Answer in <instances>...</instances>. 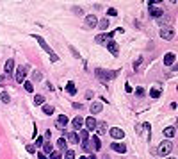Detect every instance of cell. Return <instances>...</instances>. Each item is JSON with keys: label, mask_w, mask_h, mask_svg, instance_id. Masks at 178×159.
Segmentation results:
<instances>
[{"label": "cell", "mask_w": 178, "mask_h": 159, "mask_svg": "<svg viewBox=\"0 0 178 159\" xmlns=\"http://www.w3.org/2000/svg\"><path fill=\"white\" fill-rule=\"evenodd\" d=\"M118 74H119V72H105V70H102V68H96V70H94V75H96V79H100L102 82H107V81L114 79Z\"/></svg>", "instance_id": "obj_1"}, {"label": "cell", "mask_w": 178, "mask_h": 159, "mask_svg": "<svg viewBox=\"0 0 178 159\" xmlns=\"http://www.w3.org/2000/svg\"><path fill=\"white\" fill-rule=\"evenodd\" d=\"M27 70H29V66H18V68H16V72L13 74L18 84L25 82V77H27Z\"/></svg>", "instance_id": "obj_2"}, {"label": "cell", "mask_w": 178, "mask_h": 159, "mask_svg": "<svg viewBox=\"0 0 178 159\" xmlns=\"http://www.w3.org/2000/svg\"><path fill=\"white\" fill-rule=\"evenodd\" d=\"M160 38H162V40H166V41H169V40H173V38H175V29H173V27H162V29H160Z\"/></svg>", "instance_id": "obj_3"}, {"label": "cell", "mask_w": 178, "mask_h": 159, "mask_svg": "<svg viewBox=\"0 0 178 159\" xmlns=\"http://www.w3.org/2000/svg\"><path fill=\"white\" fill-rule=\"evenodd\" d=\"M171 150H173V143H171L169 139H166V141L160 143V147H158V154H160V156H168Z\"/></svg>", "instance_id": "obj_4"}, {"label": "cell", "mask_w": 178, "mask_h": 159, "mask_svg": "<svg viewBox=\"0 0 178 159\" xmlns=\"http://www.w3.org/2000/svg\"><path fill=\"white\" fill-rule=\"evenodd\" d=\"M112 36H114V32H109V34H107V32H102V34H98V36L94 38V41L102 45V43H107L111 38H112Z\"/></svg>", "instance_id": "obj_5"}, {"label": "cell", "mask_w": 178, "mask_h": 159, "mask_svg": "<svg viewBox=\"0 0 178 159\" xmlns=\"http://www.w3.org/2000/svg\"><path fill=\"white\" fill-rule=\"evenodd\" d=\"M105 47H107V50L112 54V55H118V52H119V48H118V43H116L114 40H109V41L105 43Z\"/></svg>", "instance_id": "obj_6"}, {"label": "cell", "mask_w": 178, "mask_h": 159, "mask_svg": "<svg viewBox=\"0 0 178 159\" xmlns=\"http://www.w3.org/2000/svg\"><path fill=\"white\" fill-rule=\"evenodd\" d=\"M4 72H5L7 77H11L14 74V59H7V63L4 64Z\"/></svg>", "instance_id": "obj_7"}, {"label": "cell", "mask_w": 178, "mask_h": 159, "mask_svg": "<svg viewBox=\"0 0 178 159\" xmlns=\"http://www.w3.org/2000/svg\"><path fill=\"white\" fill-rule=\"evenodd\" d=\"M66 125H68V116L61 115V116L55 120V127L59 129V131H64V129H66Z\"/></svg>", "instance_id": "obj_8"}, {"label": "cell", "mask_w": 178, "mask_h": 159, "mask_svg": "<svg viewBox=\"0 0 178 159\" xmlns=\"http://www.w3.org/2000/svg\"><path fill=\"white\" fill-rule=\"evenodd\" d=\"M109 134H111L114 139H121L123 136H125V131H121L119 127H112L111 131H109Z\"/></svg>", "instance_id": "obj_9"}, {"label": "cell", "mask_w": 178, "mask_h": 159, "mask_svg": "<svg viewBox=\"0 0 178 159\" xmlns=\"http://www.w3.org/2000/svg\"><path fill=\"white\" fill-rule=\"evenodd\" d=\"M34 38H36V41H38V43H39V45H41V48H43V50H45V52H48V54H50V55H52V48H50V47H48V45H46V41H45V40H43V38H41V36H36V34H34Z\"/></svg>", "instance_id": "obj_10"}, {"label": "cell", "mask_w": 178, "mask_h": 159, "mask_svg": "<svg viewBox=\"0 0 178 159\" xmlns=\"http://www.w3.org/2000/svg\"><path fill=\"white\" fill-rule=\"evenodd\" d=\"M102 102H91V106H89V111H91V115H98V113H102Z\"/></svg>", "instance_id": "obj_11"}, {"label": "cell", "mask_w": 178, "mask_h": 159, "mask_svg": "<svg viewBox=\"0 0 178 159\" xmlns=\"http://www.w3.org/2000/svg\"><path fill=\"white\" fill-rule=\"evenodd\" d=\"M150 16H153V18H160V16H164V11L155 7V6H150Z\"/></svg>", "instance_id": "obj_12"}, {"label": "cell", "mask_w": 178, "mask_h": 159, "mask_svg": "<svg viewBox=\"0 0 178 159\" xmlns=\"http://www.w3.org/2000/svg\"><path fill=\"white\" fill-rule=\"evenodd\" d=\"M111 149L114 150V152H118V154H125V152H126V147L123 145V143H112V145H111Z\"/></svg>", "instance_id": "obj_13"}, {"label": "cell", "mask_w": 178, "mask_h": 159, "mask_svg": "<svg viewBox=\"0 0 178 159\" xmlns=\"http://www.w3.org/2000/svg\"><path fill=\"white\" fill-rule=\"evenodd\" d=\"M96 23H98V20H96V16L94 14H89V16H85V25L87 27H96Z\"/></svg>", "instance_id": "obj_14"}, {"label": "cell", "mask_w": 178, "mask_h": 159, "mask_svg": "<svg viewBox=\"0 0 178 159\" xmlns=\"http://www.w3.org/2000/svg\"><path fill=\"white\" fill-rule=\"evenodd\" d=\"M85 131H94L96 129V120H94V116H89L87 120H85Z\"/></svg>", "instance_id": "obj_15"}, {"label": "cell", "mask_w": 178, "mask_h": 159, "mask_svg": "<svg viewBox=\"0 0 178 159\" xmlns=\"http://www.w3.org/2000/svg\"><path fill=\"white\" fill-rule=\"evenodd\" d=\"M175 59H176V55H175L173 52L166 54V55H164V64H166V66H169V64L175 63Z\"/></svg>", "instance_id": "obj_16"}, {"label": "cell", "mask_w": 178, "mask_h": 159, "mask_svg": "<svg viewBox=\"0 0 178 159\" xmlns=\"http://www.w3.org/2000/svg\"><path fill=\"white\" fill-rule=\"evenodd\" d=\"M96 131H98V134H107V123L105 122L96 123Z\"/></svg>", "instance_id": "obj_17"}, {"label": "cell", "mask_w": 178, "mask_h": 159, "mask_svg": "<svg viewBox=\"0 0 178 159\" xmlns=\"http://www.w3.org/2000/svg\"><path fill=\"white\" fill-rule=\"evenodd\" d=\"M82 125H84V120H82L80 116H77L73 120V129H75V131H80V127H82Z\"/></svg>", "instance_id": "obj_18"}, {"label": "cell", "mask_w": 178, "mask_h": 159, "mask_svg": "<svg viewBox=\"0 0 178 159\" xmlns=\"http://www.w3.org/2000/svg\"><path fill=\"white\" fill-rule=\"evenodd\" d=\"M52 152H53V147H52V145H50V141L43 145V154H45V156H50Z\"/></svg>", "instance_id": "obj_19"}, {"label": "cell", "mask_w": 178, "mask_h": 159, "mask_svg": "<svg viewBox=\"0 0 178 159\" xmlns=\"http://www.w3.org/2000/svg\"><path fill=\"white\" fill-rule=\"evenodd\" d=\"M89 143L94 147V150H100V149H102V143H100V138H98V136H93V141H89Z\"/></svg>", "instance_id": "obj_20"}, {"label": "cell", "mask_w": 178, "mask_h": 159, "mask_svg": "<svg viewBox=\"0 0 178 159\" xmlns=\"http://www.w3.org/2000/svg\"><path fill=\"white\" fill-rule=\"evenodd\" d=\"M66 91H68L70 95H75V93H77V88H75V84L71 82V81H70V82L66 84Z\"/></svg>", "instance_id": "obj_21"}, {"label": "cell", "mask_w": 178, "mask_h": 159, "mask_svg": "<svg viewBox=\"0 0 178 159\" xmlns=\"http://www.w3.org/2000/svg\"><path fill=\"white\" fill-rule=\"evenodd\" d=\"M175 131H176L175 127H166L164 129V136H166V138H173V136H175Z\"/></svg>", "instance_id": "obj_22"}, {"label": "cell", "mask_w": 178, "mask_h": 159, "mask_svg": "<svg viewBox=\"0 0 178 159\" xmlns=\"http://www.w3.org/2000/svg\"><path fill=\"white\" fill-rule=\"evenodd\" d=\"M43 113H45V115H53V106L45 104V106H43Z\"/></svg>", "instance_id": "obj_23"}, {"label": "cell", "mask_w": 178, "mask_h": 159, "mask_svg": "<svg viewBox=\"0 0 178 159\" xmlns=\"http://www.w3.org/2000/svg\"><path fill=\"white\" fill-rule=\"evenodd\" d=\"M68 139L77 145V143H78V134H77V132H70V134H68Z\"/></svg>", "instance_id": "obj_24"}, {"label": "cell", "mask_w": 178, "mask_h": 159, "mask_svg": "<svg viewBox=\"0 0 178 159\" xmlns=\"http://www.w3.org/2000/svg\"><path fill=\"white\" fill-rule=\"evenodd\" d=\"M43 102H45V97L43 95H36L34 97V104H36V106H43Z\"/></svg>", "instance_id": "obj_25"}, {"label": "cell", "mask_w": 178, "mask_h": 159, "mask_svg": "<svg viewBox=\"0 0 178 159\" xmlns=\"http://www.w3.org/2000/svg\"><path fill=\"white\" fill-rule=\"evenodd\" d=\"M100 31H107V27H109V20L107 18H104V20H100Z\"/></svg>", "instance_id": "obj_26"}, {"label": "cell", "mask_w": 178, "mask_h": 159, "mask_svg": "<svg viewBox=\"0 0 178 159\" xmlns=\"http://www.w3.org/2000/svg\"><path fill=\"white\" fill-rule=\"evenodd\" d=\"M80 139H82V141H87V139H89V131L80 129Z\"/></svg>", "instance_id": "obj_27"}, {"label": "cell", "mask_w": 178, "mask_h": 159, "mask_svg": "<svg viewBox=\"0 0 178 159\" xmlns=\"http://www.w3.org/2000/svg\"><path fill=\"white\" fill-rule=\"evenodd\" d=\"M82 150H85V152H91V150H93L91 143H89V139H87V141H82Z\"/></svg>", "instance_id": "obj_28"}, {"label": "cell", "mask_w": 178, "mask_h": 159, "mask_svg": "<svg viewBox=\"0 0 178 159\" xmlns=\"http://www.w3.org/2000/svg\"><path fill=\"white\" fill-rule=\"evenodd\" d=\"M150 97H151V98H158V97H160V89H158V88H153V89L150 91Z\"/></svg>", "instance_id": "obj_29"}, {"label": "cell", "mask_w": 178, "mask_h": 159, "mask_svg": "<svg viewBox=\"0 0 178 159\" xmlns=\"http://www.w3.org/2000/svg\"><path fill=\"white\" fill-rule=\"evenodd\" d=\"M23 88H25V91H29V93H32V91H34V88H32V82H27V81L23 82Z\"/></svg>", "instance_id": "obj_30"}, {"label": "cell", "mask_w": 178, "mask_h": 159, "mask_svg": "<svg viewBox=\"0 0 178 159\" xmlns=\"http://www.w3.org/2000/svg\"><path fill=\"white\" fill-rule=\"evenodd\" d=\"M64 159H75V152H73V150H66Z\"/></svg>", "instance_id": "obj_31"}, {"label": "cell", "mask_w": 178, "mask_h": 159, "mask_svg": "<svg viewBox=\"0 0 178 159\" xmlns=\"http://www.w3.org/2000/svg\"><path fill=\"white\" fill-rule=\"evenodd\" d=\"M0 98H2V102H4V104H7V102L11 100L9 95H7V91H2V97H0Z\"/></svg>", "instance_id": "obj_32"}, {"label": "cell", "mask_w": 178, "mask_h": 159, "mask_svg": "<svg viewBox=\"0 0 178 159\" xmlns=\"http://www.w3.org/2000/svg\"><path fill=\"white\" fill-rule=\"evenodd\" d=\"M50 159H63V156H61V152H55L53 150L52 154H50Z\"/></svg>", "instance_id": "obj_33"}, {"label": "cell", "mask_w": 178, "mask_h": 159, "mask_svg": "<svg viewBox=\"0 0 178 159\" xmlns=\"http://www.w3.org/2000/svg\"><path fill=\"white\" fill-rule=\"evenodd\" d=\"M32 79H34V81H41V72H38V70H36V72L32 74Z\"/></svg>", "instance_id": "obj_34"}, {"label": "cell", "mask_w": 178, "mask_h": 159, "mask_svg": "<svg viewBox=\"0 0 178 159\" xmlns=\"http://www.w3.org/2000/svg\"><path fill=\"white\" fill-rule=\"evenodd\" d=\"M57 145H59L61 149H66V139H64V138H59V141H57Z\"/></svg>", "instance_id": "obj_35"}, {"label": "cell", "mask_w": 178, "mask_h": 159, "mask_svg": "<svg viewBox=\"0 0 178 159\" xmlns=\"http://www.w3.org/2000/svg\"><path fill=\"white\" fill-rule=\"evenodd\" d=\"M136 95L137 97H144V89H143V88H137V89H136Z\"/></svg>", "instance_id": "obj_36"}, {"label": "cell", "mask_w": 178, "mask_h": 159, "mask_svg": "<svg viewBox=\"0 0 178 159\" xmlns=\"http://www.w3.org/2000/svg\"><path fill=\"white\" fill-rule=\"evenodd\" d=\"M27 152L34 154V152H36V147H34V145H27Z\"/></svg>", "instance_id": "obj_37"}, {"label": "cell", "mask_w": 178, "mask_h": 159, "mask_svg": "<svg viewBox=\"0 0 178 159\" xmlns=\"http://www.w3.org/2000/svg\"><path fill=\"white\" fill-rule=\"evenodd\" d=\"M107 13H109V14H111V16H116V14H118V11H116L114 7H111V9L107 11Z\"/></svg>", "instance_id": "obj_38"}, {"label": "cell", "mask_w": 178, "mask_h": 159, "mask_svg": "<svg viewBox=\"0 0 178 159\" xmlns=\"http://www.w3.org/2000/svg\"><path fill=\"white\" fill-rule=\"evenodd\" d=\"M36 147H43V138H36Z\"/></svg>", "instance_id": "obj_39"}, {"label": "cell", "mask_w": 178, "mask_h": 159, "mask_svg": "<svg viewBox=\"0 0 178 159\" xmlns=\"http://www.w3.org/2000/svg\"><path fill=\"white\" fill-rule=\"evenodd\" d=\"M38 159H48V157H46V156H45L43 152H39V154H38Z\"/></svg>", "instance_id": "obj_40"}, {"label": "cell", "mask_w": 178, "mask_h": 159, "mask_svg": "<svg viewBox=\"0 0 178 159\" xmlns=\"http://www.w3.org/2000/svg\"><path fill=\"white\" fill-rule=\"evenodd\" d=\"M125 89H126V91H128V93L132 91V88H130V84H128V82H126V84H125Z\"/></svg>", "instance_id": "obj_41"}, {"label": "cell", "mask_w": 178, "mask_h": 159, "mask_svg": "<svg viewBox=\"0 0 178 159\" xmlns=\"http://www.w3.org/2000/svg\"><path fill=\"white\" fill-rule=\"evenodd\" d=\"M87 159H98V157H96V156H94V154H93V156H91V157H87Z\"/></svg>", "instance_id": "obj_42"}, {"label": "cell", "mask_w": 178, "mask_h": 159, "mask_svg": "<svg viewBox=\"0 0 178 159\" xmlns=\"http://www.w3.org/2000/svg\"><path fill=\"white\" fill-rule=\"evenodd\" d=\"M78 159H87V157H78Z\"/></svg>", "instance_id": "obj_43"}, {"label": "cell", "mask_w": 178, "mask_h": 159, "mask_svg": "<svg viewBox=\"0 0 178 159\" xmlns=\"http://www.w3.org/2000/svg\"><path fill=\"white\" fill-rule=\"evenodd\" d=\"M169 159H175V157H169Z\"/></svg>", "instance_id": "obj_44"}]
</instances>
